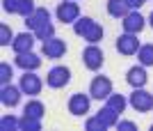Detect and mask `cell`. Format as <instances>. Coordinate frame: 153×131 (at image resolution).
<instances>
[{
  "label": "cell",
  "mask_w": 153,
  "mask_h": 131,
  "mask_svg": "<svg viewBox=\"0 0 153 131\" xmlns=\"http://www.w3.org/2000/svg\"><path fill=\"white\" fill-rule=\"evenodd\" d=\"M117 129H130V131H135L137 126H135V122H128V120H123V122H117Z\"/></svg>",
  "instance_id": "29"
},
{
  "label": "cell",
  "mask_w": 153,
  "mask_h": 131,
  "mask_svg": "<svg viewBox=\"0 0 153 131\" xmlns=\"http://www.w3.org/2000/svg\"><path fill=\"white\" fill-rule=\"evenodd\" d=\"M48 21H51V12H48L46 7H37L34 14H30V16L25 19V26H27L30 32H34L37 28H41L44 23H48Z\"/></svg>",
  "instance_id": "16"
},
{
  "label": "cell",
  "mask_w": 153,
  "mask_h": 131,
  "mask_svg": "<svg viewBox=\"0 0 153 131\" xmlns=\"http://www.w3.org/2000/svg\"><path fill=\"white\" fill-rule=\"evenodd\" d=\"M19 87L27 97H37L39 92H41V87H44V81L39 78L34 72H23V76H21V81H19Z\"/></svg>",
  "instance_id": "10"
},
{
  "label": "cell",
  "mask_w": 153,
  "mask_h": 131,
  "mask_svg": "<svg viewBox=\"0 0 153 131\" xmlns=\"http://www.w3.org/2000/svg\"><path fill=\"white\" fill-rule=\"evenodd\" d=\"M112 81L108 78V76H94L91 78V83H89V94H91V99H96V101H105V99L112 94Z\"/></svg>",
  "instance_id": "4"
},
{
  "label": "cell",
  "mask_w": 153,
  "mask_h": 131,
  "mask_svg": "<svg viewBox=\"0 0 153 131\" xmlns=\"http://www.w3.org/2000/svg\"><path fill=\"white\" fill-rule=\"evenodd\" d=\"M12 76H14V69L9 62H0V83L7 85V83H12Z\"/></svg>",
  "instance_id": "26"
},
{
  "label": "cell",
  "mask_w": 153,
  "mask_h": 131,
  "mask_svg": "<svg viewBox=\"0 0 153 131\" xmlns=\"http://www.w3.org/2000/svg\"><path fill=\"white\" fill-rule=\"evenodd\" d=\"M2 9L7 14H16V16L27 19L30 14H34L37 5H34V0H2Z\"/></svg>",
  "instance_id": "6"
},
{
  "label": "cell",
  "mask_w": 153,
  "mask_h": 131,
  "mask_svg": "<svg viewBox=\"0 0 153 131\" xmlns=\"http://www.w3.org/2000/svg\"><path fill=\"white\" fill-rule=\"evenodd\" d=\"M0 126L5 131H14V129H21V120H16L14 115H5L0 120Z\"/></svg>",
  "instance_id": "27"
},
{
  "label": "cell",
  "mask_w": 153,
  "mask_h": 131,
  "mask_svg": "<svg viewBox=\"0 0 153 131\" xmlns=\"http://www.w3.org/2000/svg\"><path fill=\"white\" fill-rule=\"evenodd\" d=\"M71 83V69L64 65H57L53 67L51 72L46 74V85L53 87V90H62V87H66Z\"/></svg>",
  "instance_id": "3"
},
{
  "label": "cell",
  "mask_w": 153,
  "mask_h": 131,
  "mask_svg": "<svg viewBox=\"0 0 153 131\" xmlns=\"http://www.w3.org/2000/svg\"><path fill=\"white\" fill-rule=\"evenodd\" d=\"M41 129V120L37 117H30L23 113V117H21V131H39Z\"/></svg>",
  "instance_id": "24"
},
{
  "label": "cell",
  "mask_w": 153,
  "mask_h": 131,
  "mask_svg": "<svg viewBox=\"0 0 153 131\" xmlns=\"http://www.w3.org/2000/svg\"><path fill=\"white\" fill-rule=\"evenodd\" d=\"M126 81L130 87H144L149 83V74H146V67L144 65H135L126 72Z\"/></svg>",
  "instance_id": "15"
},
{
  "label": "cell",
  "mask_w": 153,
  "mask_h": 131,
  "mask_svg": "<svg viewBox=\"0 0 153 131\" xmlns=\"http://www.w3.org/2000/svg\"><path fill=\"white\" fill-rule=\"evenodd\" d=\"M151 129H153V126H151Z\"/></svg>",
  "instance_id": "32"
},
{
  "label": "cell",
  "mask_w": 153,
  "mask_h": 131,
  "mask_svg": "<svg viewBox=\"0 0 153 131\" xmlns=\"http://www.w3.org/2000/svg\"><path fill=\"white\" fill-rule=\"evenodd\" d=\"M146 26V19L140 14V9H133V12H128L126 16L121 19V28L123 32H130V35H140Z\"/></svg>",
  "instance_id": "11"
},
{
  "label": "cell",
  "mask_w": 153,
  "mask_h": 131,
  "mask_svg": "<svg viewBox=\"0 0 153 131\" xmlns=\"http://www.w3.org/2000/svg\"><path fill=\"white\" fill-rule=\"evenodd\" d=\"M137 60L144 67H153V44H142L137 51Z\"/></svg>",
  "instance_id": "22"
},
{
  "label": "cell",
  "mask_w": 153,
  "mask_h": 131,
  "mask_svg": "<svg viewBox=\"0 0 153 131\" xmlns=\"http://www.w3.org/2000/svg\"><path fill=\"white\" fill-rule=\"evenodd\" d=\"M55 16H57V21H62V23H71V26H73V23L80 19V7H78L76 0H64V2L57 5Z\"/></svg>",
  "instance_id": "7"
},
{
  "label": "cell",
  "mask_w": 153,
  "mask_h": 131,
  "mask_svg": "<svg viewBox=\"0 0 153 131\" xmlns=\"http://www.w3.org/2000/svg\"><path fill=\"white\" fill-rule=\"evenodd\" d=\"M128 104L137 113H151L153 111V94L146 92L144 87H133L130 97H128Z\"/></svg>",
  "instance_id": "2"
},
{
  "label": "cell",
  "mask_w": 153,
  "mask_h": 131,
  "mask_svg": "<svg viewBox=\"0 0 153 131\" xmlns=\"http://www.w3.org/2000/svg\"><path fill=\"white\" fill-rule=\"evenodd\" d=\"M73 32L78 37H82L85 41H89V44H98L103 39V26L101 23H96L91 16H80V19L73 23Z\"/></svg>",
  "instance_id": "1"
},
{
  "label": "cell",
  "mask_w": 153,
  "mask_h": 131,
  "mask_svg": "<svg viewBox=\"0 0 153 131\" xmlns=\"http://www.w3.org/2000/svg\"><path fill=\"white\" fill-rule=\"evenodd\" d=\"M105 62V53L98 48L96 44H89L87 48L82 51V65L89 69V72H98Z\"/></svg>",
  "instance_id": "8"
},
{
  "label": "cell",
  "mask_w": 153,
  "mask_h": 131,
  "mask_svg": "<svg viewBox=\"0 0 153 131\" xmlns=\"http://www.w3.org/2000/svg\"><path fill=\"white\" fill-rule=\"evenodd\" d=\"M117 51L121 53V55H137L140 51V39H137V35H130V32H123L117 37Z\"/></svg>",
  "instance_id": "12"
},
{
  "label": "cell",
  "mask_w": 153,
  "mask_h": 131,
  "mask_svg": "<svg viewBox=\"0 0 153 131\" xmlns=\"http://www.w3.org/2000/svg\"><path fill=\"white\" fill-rule=\"evenodd\" d=\"M85 129L87 131H103V129H108V126L103 124L101 120H98V115H96V117H89L87 122H85Z\"/></svg>",
  "instance_id": "28"
},
{
  "label": "cell",
  "mask_w": 153,
  "mask_h": 131,
  "mask_svg": "<svg viewBox=\"0 0 153 131\" xmlns=\"http://www.w3.org/2000/svg\"><path fill=\"white\" fill-rule=\"evenodd\" d=\"M144 2H146V0H126V5L130 7V12H133V9H140Z\"/></svg>",
  "instance_id": "30"
},
{
  "label": "cell",
  "mask_w": 153,
  "mask_h": 131,
  "mask_svg": "<svg viewBox=\"0 0 153 131\" xmlns=\"http://www.w3.org/2000/svg\"><path fill=\"white\" fill-rule=\"evenodd\" d=\"M16 67L23 69V72H37L41 67V58H39L34 51H27V53H16Z\"/></svg>",
  "instance_id": "14"
},
{
  "label": "cell",
  "mask_w": 153,
  "mask_h": 131,
  "mask_svg": "<svg viewBox=\"0 0 153 131\" xmlns=\"http://www.w3.org/2000/svg\"><path fill=\"white\" fill-rule=\"evenodd\" d=\"M66 53V41L59 37H51L41 44V55H46V60H59Z\"/></svg>",
  "instance_id": "9"
},
{
  "label": "cell",
  "mask_w": 153,
  "mask_h": 131,
  "mask_svg": "<svg viewBox=\"0 0 153 131\" xmlns=\"http://www.w3.org/2000/svg\"><path fill=\"white\" fill-rule=\"evenodd\" d=\"M34 37H37V39H41V44H44L46 39L55 37V26H53L51 21H48V23H44L41 28H37V30H34Z\"/></svg>",
  "instance_id": "23"
},
{
  "label": "cell",
  "mask_w": 153,
  "mask_h": 131,
  "mask_svg": "<svg viewBox=\"0 0 153 131\" xmlns=\"http://www.w3.org/2000/svg\"><path fill=\"white\" fill-rule=\"evenodd\" d=\"M14 37L16 35L12 32V28L7 26V23H0V46H12Z\"/></svg>",
  "instance_id": "25"
},
{
  "label": "cell",
  "mask_w": 153,
  "mask_h": 131,
  "mask_svg": "<svg viewBox=\"0 0 153 131\" xmlns=\"http://www.w3.org/2000/svg\"><path fill=\"white\" fill-rule=\"evenodd\" d=\"M149 23H151V28H153V12H151V16H149Z\"/></svg>",
  "instance_id": "31"
},
{
  "label": "cell",
  "mask_w": 153,
  "mask_h": 131,
  "mask_svg": "<svg viewBox=\"0 0 153 131\" xmlns=\"http://www.w3.org/2000/svg\"><path fill=\"white\" fill-rule=\"evenodd\" d=\"M105 104H108L110 108H114V111L121 115V113L126 111V106H128V99L123 97V94H119V92H112V94L105 99Z\"/></svg>",
  "instance_id": "20"
},
{
  "label": "cell",
  "mask_w": 153,
  "mask_h": 131,
  "mask_svg": "<svg viewBox=\"0 0 153 131\" xmlns=\"http://www.w3.org/2000/svg\"><path fill=\"white\" fill-rule=\"evenodd\" d=\"M34 39H37L34 32H21V35H16L14 41H12V51L14 53H27V51H32Z\"/></svg>",
  "instance_id": "17"
},
{
  "label": "cell",
  "mask_w": 153,
  "mask_h": 131,
  "mask_svg": "<svg viewBox=\"0 0 153 131\" xmlns=\"http://www.w3.org/2000/svg\"><path fill=\"white\" fill-rule=\"evenodd\" d=\"M98 120H101L103 124H105V126L110 129V126H117V122H119V113H117L114 108H110V106L105 104V106L101 108V111H98Z\"/></svg>",
  "instance_id": "19"
},
{
  "label": "cell",
  "mask_w": 153,
  "mask_h": 131,
  "mask_svg": "<svg viewBox=\"0 0 153 131\" xmlns=\"http://www.w3.org/2000/svg\"><path fill=\"white\" fill-rule=\"evenodd\" d=\"M23 113L30 115V117L41 120V117H44V113H46V108H44V104H41L39 99H30V101L25 104V108H23Z\"/></svg>",
  "instance_id": "21"
},
{
  "label": "cell",
  "mask_w": 153,
  "mask_h": 131,
  "mask_svg": "<svg viewBox=\"0 0 153 131\" xmlns=\"http://www.w3.org/2000/svg\"><path fill=\"white\" fill-rule=\"evenodd\" d=\"M21 94H23V90L12 85V83H7V85L0 87V101H2L5 108H16L19 101H21Z\"/></svg>",
  "instance_id": "13"
},
{
  "label": "cell",
  "mask_w": 153,
  "mask_h": 131,
  "mask_svg": "<svg viewBox=\"0 0 153 131\" xmlns=\"http://www.w3.org/2000/svg\"><path fill=\"white\" fill-rule=\"evenodd\" d=\"M105 9H108V14L112 19H123V16L130 12V7L126 5V0H108Z\"/></svg>",
  "instance_id": "18"
},
{
  "label": "cell",
  "mask_w": 153,
  "mask_h": 131,
  "mask_svg": "<svg viewBox=\"0 0 153 131\" xmlns=\"http://www.w3.org/2000/svg\"><path fill=\"white\" fill-rule=\"evenodd\" d=\"M91 108V94L87 92H76V94H71L69 97V113L71 115H76V117H85Z\"/></svg>",
  "instance_id": "5"
}]
</instances>
